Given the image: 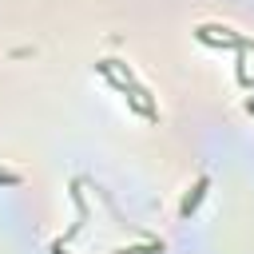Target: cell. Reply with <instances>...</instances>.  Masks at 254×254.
Returning <instances> with one entry per match:
<instances>
[{
  "label": "cell",
  "instance_id": "obj_1",
  "mask_svg": "<svg viewBox=\"0 0 254 254\" xmlns=\"http://www.w3.org/2000/svg\"><path fill=\"white\" fill-rule=\"evenodd\" d=\"M99 71H103L119 91H127V99H131L147 119H159V111H155V103H151V91H147L143 83H135V75L127 71V64H119V60H103V64H99Z\"/></svg>",
  "mask_w": 254,
  "mask_h": 254
},
{
  "label": "cell",
  "instance_id": "obj_2",
  "mask_svg": "<svg viewBox=\"0 0 254 254\" xmlns=\"http://www.w3.org/2000/svg\"><path fill=\"white\" fill-rule=\"evenodd\" d=\"M206 187H210V179H206V175H202V179H194V187L187 190V198H183V206H179V214H183V218H190V214L198 210V202L206 198Z\"/></svg>",
  "mask_w": 254,
  "mask_h": 254
},
{
  "label": "cell",
  "instance_id": "obj_3",
  "mask_svg": "<svg viewBox=\"0 0 254 254\" xmlns=\"http://www.w3.org/2000/svg\"><path fill=\"white\" fill-rule=\"evenodd\" d=\"M24 179L16 175V171H0V187H20Z\"/></svg>",
  "mask_w": 254,
  "mask_h": 254
},
{
  "label": "cell",
  "instance_id": "obj_4",
  "mask_svg": "<svg viewBox=\"0 0 254 254\" xmlns=\"http://www.w3.org/2000/svg\"><path fill=\"white\" fill-rule=\"evenodd\" d=\"M246 111H250V115H254V99H246Z\"/></svg>",
  "mask_w": 254,
  "mask_h": 254
}]
</instances>
